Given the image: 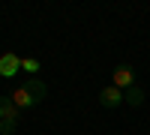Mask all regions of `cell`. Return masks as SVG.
Returning <instances> with one entry per match:
<instances>
[{
    "label": "cell",
    "instance_id": "obj_1",
    "mask_svg": "<svg viewBox=\"0 0 150 135\" xmlns=\"http://www.w3.org/2000/svg\"><path fill=\"white\" fill-rule=\"evenodd\" d=\"M48 96V87H45V81L42 78H27L24 84H18L15 93H12V102H15L21 111L24 108H33V105H39L42 99Z\"/></svg>",
    "mask_w": 150,
    "mask_h": 135
},
{
    "label": "cell",
    "instance_id": "obj_2",
    "mask_svg": "<svg viewBox=\"0 0 150 135\" xmlns=\"http://www.w3.org/2000/svg\"><path fill=\"white\" fill-rule=\"evenodd\" d=\"M18 72H21V57L15 51L0 54V75H3V78H15Z\"/></svg>",
    "mask_w": 150,
    "mask_h": 135
},
{
    "label": "cell",
    "instance_id": "obj_3",
    "mask_svg": "<svg viewBox=\"0 0 150 135\" xmlns=\"http://www.w3.org/2000/svg\"><path fill=\"white\" fill-rule=\"evenodd\" d=\"M132 84H135V69H132L129 63L114 66V87H117V90H129Z\"/></svg>",
    "mask_w": 150,
    "mask_h": 135
},
{
    "label": "cell",
    "instance_id": "obj_4",
    "mask_svg": "<svg viewBox=\"0 0 150 135\" xmlns=\"http://www.w3.org/2000/svg\"><path fill=\"white\" fill-rule=\"evenodd\" d=\"M99 102H102V108H120L123 105V90H117L114 84H111V87H102Z\"/></svg>",
    "mask_w": 150,
    "mask_h": 135
},
{
    "label": "cell",
    "instance_id": "obj_5",
    "mask_svg": "<svg viewBox=\"0 0 150 135\" xmlns=\"http://www.w3.org/2000/svg\"><path fill=\"white\" fill-rule=\"evenodd\" d=\"M21 120V108L12 102V96H0V120Z\"/></svg>",
    "mask_w": 150,
    "mask_h": 135
},
{
    "label": "cell",
    "instance_id": "obj_6",
    "mask_svg": "<svg viewBox=\"0 0 150 135\" xmlns=\"http://www.w3.org/2000/svg\"><path fill=\"white\" fill-rule=\"evenodd\" d=\"M123 102H126V105H132V108L144 105V90H141V87H135V84H132L129 90H123Z\"/></svg>",
    "mask_w": 150,
    "mask_h": 135
},
{
    "label": "cell",
    "instance_id": "obj_7",
    "mask_svg": "<svg viewBox=\"0 0 150 135\" xmlns=\"http://www.w3.org/2000/svg\"><path fill=\"white\" fill-rule=\"evenodd\" d=\"M15 126H18V120H0V135H12V132H15Z\"/></svg>",
    "mask_w": 150,
    "mask_h": 135
},
{
    "label": "cell",
    "instance_id": "obj_8",
    "mask_svg": "<svg viewBox=\"0 0 150 135\" xmlns=\"http://www.w3.org/2000/svg\"><path fill=\"white\" fill-rule=\"evenodd\" d=\"M21 69H24V72H39V60L24 57V60H21Z\"/></svg>",
    "mask_w": 150,
    "mask_h": 135
}]
</instances>
